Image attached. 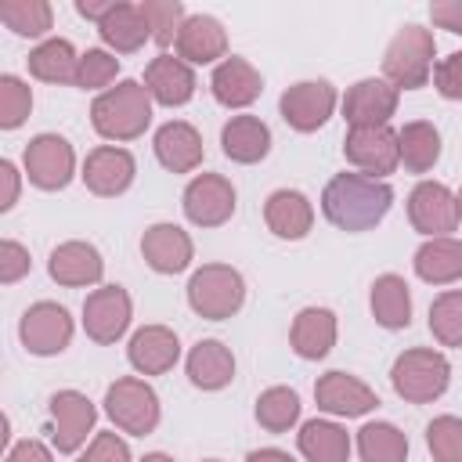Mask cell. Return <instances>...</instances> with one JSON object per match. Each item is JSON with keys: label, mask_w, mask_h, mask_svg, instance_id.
I'll use <instances>...</instances> for the list:
<instances>
[{"label": "cell", "mask_w": 462, "mask_h": 462, "mask_svg": "<svg viewBox=\"0 0 462 462\" xmlns=\"http://www.w3.org/2000/svg\"><path fill=\"white\" fill-rule=\"evenodd\" d=\"M97 32L112 54H134L144 47V40H152V29L144 22L141 4H130V0H119L108 11V18L97 25Z\"/></svg>", "instance_id": "31"}, {"label": "cell", "mask_w": 462, "mask_h": 462, "mask_svg": "<svg viewBox=\"0 0 462 462\" xmlns=\"http://www.w3.org/2000/svg\"><path fill=\"white\" fill-rule=\"evenodd\" d=\"M141 256L155 274H180L195 260V242L180 224L159 220L141 235Z\"/></svg>", "instance_id": "18"}, {"label": "cell", "mask_w": 462, "mask_h": 462, "mask_svg": "<svg viewBox=\"0 0 462 462\" xmlns=\"http://www.w3.org/2000/svg\"><path fill=\"white\" fill-rule=\"evenodd\" d=\"M119 0H76V11L87 18V22H94V25H101L105 18H108V11L116 7Z\"/></svg>", "instance_id": "49"}, {"label": "cell", "mask_w": 462, "mask_h": 462, "mask_svg": "<svg viewBox=\"0 0 462 462\" xmlns=\"http://www.w3.org/2000/svg\"><path fill=\"white\" fill-rule=\"evenodd\" d=\"M296 448L303 462H346L354 451V440L332 419H307L296 433Z\"/></svg>", "instance_id": "30"}, {"label": "cell", "mask_w": 462, "mask_h": 462, "mask_svg": "<svg viewBox=\"0 0 462 462\" xmlns=\"http://www.w3.org/2000/svg\"><path fill=\"white\" fill-rule=\"evenodd\" d=\"M180 206L195 227H220L235 217L238 195L224 173H195L180 195Z\"/></svg>", "instance_id": "12"}, {"label": "cell", "mask_w": 462, "mask_h": 462, "mask_svg": "<svg viewBox=\"0 0 462 462\" xmlns=\"http://www.w3.org/2000/svg\"><path fill=\"white\" fill-rule=\"evenodd\" d=\"M4 462H54V451H51L43 440L25 437V440H18V444H11V448H7Z\"/></svg>", "instance_id": "46"}, {"label": "cell", "mask_w": 462, "mask_h": 462, "mask_svg": "<svg viewBox=\"0 0 462 462\" xmlns=\"http://www.w3.org/2000/svg\"><path fill=\"white\" fill-rule=\"evenodd\" d=\"M105 415L116 422V430L130 437H148L162 419V404L152 383L137 375H123L105 390Z\"/></svg>", "instance_id": "6"}, {"label": "cell", "mask_w": 462, "mask_h": 462, "mask_svg": "<svg viewBox=\"0 0 462 462\" xmlns=\"http://www.w3.org/2000/svg\"><path fill=\"white\" fill-rule=\"evenodd\" d=\"M202 462H220V458H202Z\"/></svg>", "instance_id": "53"}, {"label": "cell", "mask_w": 462, "mask_h": 462, "mask_svg": "<svg viewBox=\"0 0 462 462\" xmlns=\"http://www.w3.org/2000/svg\"><path fill=\"white\" fill-rule=\"evenodd\" d=\"M130 318H134V303L123 285H97L83 300V332L101 346L123 339L130 328Z\"/></svg>", "instance_id": "14"}, {"label": "cell", "mask_w": 462, "mask_h": 462, "mask_svg": "<svg viewBox=\"0 0 462 462\" xmlns=\"http://www.w3.org/2000/svg\"><path fill=\"white\" fill-rule=\"evenodd\" d=\"M397 152H401L404 170L430 173L440 159V130L430 119H411L397 130Z\"/></svg>", "instance_id": "34"}, {"label": "cell", "mask_w": 462, "mask_h": 462, "mask_svg": "<svg viewBox=\"0 0 462 462\" xmlns=\"http://www.w3.org/2000/svg\"><path fill=\"white\" fill-rule=\"evenodd\" d=\"M245 303V278L231 263H202L188 278V307L206 321H227Z\"/></svg>", "instance_id": "4"}, {"label": "cell", "mask_w": 462, "mask_h": 462, "mask_svg": "<svg viewBox=\"0 0 462 462\" xmlns=\"http://www.w3.org/2000/svg\"><path fill=\"white\" fill-rule=\"evenodd\" d=\"M184 372H188V379H191L195 390H206V393L224 390L235 379V354L220 339H199L188 350Z\"/></svg>", "instance_id": "28"}, {"label": "cell", "mask_w": 462, "mask_h": 462, "mask_svg": "<svg viewBox=\"0 0 462 462\" xmlns=\"http://www.w3.org/2000/svg\"><path fill=\"white\" fill-rule=\"evenodd\" d=\"M0 22L14 32V36H29L40 40L51 32L54 25V7L47 0H4L0 4Z\"/></svg>", "instance_id": "37"}, {"label": "cell", "mask_w": 462, "mask_h": 462, "mask_svg": "<svg viewBox=\"0 0 462 462\" xmlns=\"http://www.w3.org/2000/svg\"><path fill=\"white\" fill-rule=\"evenodd\" d=\"M141 11H144V22L152 29V40L159 47L177 43V32H180V25L188 18L180 0H141Z\"/></svg>", "instance_id": "40"}, {"label": "cell", "mask_w": 462, "mask_h": 462, "mask_svg": "<svg viewBox=\"0 0 462 462\" xmlns=\"http://www.w3.org/2000/svg\"><path fill=\"white\" fill-rule=\"evenodd\" d=\"M47 274L65 285V289H87V285H97L101 274H105V260L97 253L94 242H83V238H69L61 245L51 249V260H47Z\"/></svg>", "instance_id": "19"}, {"label": "cell", "mask_w": 462, "mask_h": 462, "mask_svg": "<svg viewBox=\"0 0 462 462\" xmlns=\"http://www.w3.org/2000/svg\"><path fill=\"white\" fill-rule=\"evenodd\" d=\"M433 69H437L433 32L419 22L401 25L383 51V79H390L397 90H419L433 79Z\"/></svg>", "instance_id": "3"}, {"label": "cell", "mask_w": 462, "mask_h": 462, "mask_svg": "<svg viewBox=\"0 0 462 462\" xmlns=\"http://www.w3.org/2000/svg\"><path fill=\"white\" fill-rule=\"evenodd\" d=\"M209 90H213L217 105H224V108H249L263 94V76L249 58L227 54L220 65H213Z\"/></svg>", "instance_id": "20"}, {"label": "cell", "mask_w": 462, "mask_h": 462, "mask_svg": "<svg viewBox=\"0 0 462 462\" xmlns=\"http://www.w3.org/2000/svg\"><path fill=\"white\" fill-rule=\"evenodd\" d=\"M390 383H393V393L401 401L430 404V401L444 397V390L451 383V365L433 346H411V350L397 354V361L390 368Z\"/></svg>", "instance_id": "5"}, {"label": "cell", "mask_w": 462, "mask_h": 462, "mask_svg": "<svg viewBox=\"0 0 462 462\" xmlns=\"http://www.w3.org/2000/svg\"><path fill=\"white\" fill-rule=\"evenodd\" d=\"M314 401H318V408L325 415H336V419H361V415L375 411V404H379V397H375V390L368 383H361L357 375L339 372V368L318 375Z\"/></svg>", "instance_id": "15"}, {"label": "cell", "mask_w": 462, "mask_h": 462, "mask_svg": "<svg viewBox=\"0 0 462 462\" xmlns=\"http://www.w3.org/2000/svg\"><path fill=\"white\" fill-rule=\"evenodd\" d=\"M76 69H79V54L65 36H47L43 43H36L29 51V76H36L40 83H72L76 87Z\"/></svg>", "instance_id": "33"}, {"label": "cell", "mask_w": 462, "mask_h": 462, "mask_svg": "<svg viewBox=\"0 0 462 462\" xmlns=\"http://www.w3.org/2000/svg\"><path fill=\"white\" fill-rule=\"evenodd\" d=\"M144 87L152 94L155 105H166V108H180L195 97V69L188 61H180L177 54H159L148 61L144 69Z\"/></svg>", "instance_id": "24"}, {"label": "cell", "mask_w": 462, "mask_h": 462, "mask_svg": "<svg viewBox=\"0 0 462 462\" xmlns=\"http://www.w3.org/2000/svg\"><path fill=\"white\" fill-rule=\"evenodd\" d=\"M32 260H29V249L14 238H4L0 242V285H14L29 274Z\"/></svg>", "instance_id": "44"}, {"label": "cell", "mask_w": 462, "mask_h": 462, "mask_svg": "<svg viewBox=\"0 0 462 462\" xmlns=\"http://www.w3.org/2000/svg\"><path fill=\"white\" fill-rule=\"evenodd\" d=\"M245 462H296V458L282 448H256V451L245 455Z\"/></svg>", "instance_id": "50"}, {"label": "cell", "mask_w": 462, "mask_h": 462, "mask_svg": "<svg viewBox=\"0 0 462 462\" xmlns=\"http://www.w3.org/2000/svg\"><path fill=\"white\" fill-rule=\"evenodd\" d=\"M455 199H458V224H462V188H458V195H455Z\"/></svg>", "instance_id": "52"}, {"label": "cell", "mask_w": 462, "mask_h": 462, "mask_svg": "<svg viewBox=\"0 0 462 462\" xmlns=\"http://www.w3.org/2000/svg\"><path fill=\"white\" fill-rule=\"evenodd\" d=\"M343 155H346V162H350L357 173L383 180L386 173H393V170L401 166L397 130H390V126H375V130H346Z\"/></svg>", "instance_id": "16"}, {"label": "cell", "mask_w": 462, "mask_h": 462, "mask_svg": "<svg viewBox=\"0 0 462 462\" xmlns=\"http://www.w3.org/2000/svg\"><path fill=\"white\" fill-rule=\"evenodd\" d=\"M430 18H433V25L462 36V0H433L430 4Z\"/></svg>", "instance_id": "47"}, {"label": "cell", "mask_w": 462, "mask_h": 462, "mask_svg": "<svg viewBox=\"0 0 462 462\" xmlns=\"http://www.w3.org/2000/svg\"><path fill=\"white\" fill-rule=\"evenodd\" d=\"M336 105H339V94H336V87H332L328 79H300V83H292V87L278 97V112H282V119H285L296 134H314V130H321V126L332 119Z\"/></svg>", "instance_id": "11"}, {"label": "cell", "mask_w": 462, "mask_h": 462, "mask_svg": "<svg viewBox=\"0 0 462 462\" xmlns=\"http://www.w3.org/2000/svg\"><path fill=\"white\" fill-rule=\"evenodd\" d=\"M300 393L292 386H267L260 397H256V422L267 430V433H289L296 422H300Z\"/></svg>", "instance_id": "36"}, {"label": "cell", "mask_w": 462, "mask_h": 462, "mask_svg": "<svg viewBox=\"0 0 462 462\" xmlns=\"http://www.w3.org/2000/svg\"><path fill=\"white\" fill-rule=\"evenodd\" d=\"M357 455L361 462H408V437L393 422H365L357 430Z\"/></svg>", "instance_id": "35"}, {"label": "cell", "mask_w": 462, "mask_h": 462, "mask_svg": "<svg viewBox=\"0 0 462 462\" xmlns=\"http://www.w3.org/2000/svg\"><path fill=\"white\" fill-rule=\"evenodd\" d=\"M368 307H372L375 325H383L390 332L408 328L411 325V289H408V282L401 274H379L372 282Z\"/></svg>", "instance_id": "32"}, {"label": "cell", "mask_w": 462, "mask_h": 462, "mask_svg": "<svg viewBox=\"0 0 462 462\" xmlns=\"http://www.w3.org/2000/svg\"><path fill=\"white\" fill-rule=\"evenodd\" d=\"M0 180H4L0 213H7V209H14V202H18V188H22V173H18V166H14L11 159H0Z\"/></svg>", "instance_id": "48"}, {"label": "cell", "mask_w": 462, "mask_h": 462, "mask_svg": "<svg viewBox=\"0 0 462 462\" xmlns=\"http://www.w3.org/2000/svg\"><path fill=\"white\" fill-rule=\"evenodd\" d=\"M72 332H76L72 314H69L61 303H54V300H40V303L25 307V314H22V321H18V339H22V346H25L29 354H36V357H54V354H61V350L72 343Z\"/></svg>", "instance_id": "10"}, {"label": "cell", "mask_w": 462, "mask_h": 462, "mask_svg": "<svg viewBox=\"0 0 462 462\" xmlns=\"http://www.w3.org/2000/svg\"><path fill=\"white\" fill-rule=\"evenodd\" d=\"M173 47L188 65H220L227 58V32L213 14H188Z\"/></svg>", "instance_id": "23"}, {"label": "cell", "mask_w": 462, "mask_h": 462, "mask_svg": "<svg viewBox=\"0 0 462 462\" xmlns=\"http://www.w3.org/2000/svg\"><path fill=\"white\" fill-rule=\"evenodd\" d=\"M263 224L274 238H285V242H300L310 235L314 227V206L303 191L296 188H278L267 195L263 202Z\"/></svg>", "instance_id": "25"}, {"label": "cell", "mask_w": 462, "mask_h": 462, "mask_svg": "<svg viewBox=\"0 0 462 462\" xmlns=\"http://www.w3.org/2000/svg\"><path fill=\"white\" fill-rule=\"evenodd\" d=\"M430 332L440 346H462V289H444L430 303Z\"/></svg>", "instance_id": "38"}, {"label": "cell", "mask_w": 462, "mask_h": 462, "mask_svg": "<svg viewBox=\"0 0 462 462\" xmlns=\"http://www.w3.org/2000/svg\"><path fill=\"white\" fill-rule=\"evenodd\" d=\"M79 177H83L87 191H94V195H101V199H116V195H123V191L134 184L137 162H134V155H130L126 148H119V144H97L94 152H87Z\"/></svg>", "instance_id": "17"}, {"label": "cell", "mask_w": 462, "mask_h": 462, "mask_svg": "<svg viewBox=\"0 0 462 462\" xmlns=\"http://www.w3.org/2000/svg\"><path fill=\"white\" fill-rule=\"evenodd\" d=\"M220 148L231 162H242V166H253V162H263L267 152H271V126L260 119V116H231L220 130Z\"/></svg>", "instance_id": "27"}, {"label": "cell", "mask_w": 462, "mask_h": 462, "mask_svg": "<svg viewBox=\"0 0 462 462\" xmlns=\"http://www.w3.org/2000/svg\"><path fill=\"white\" fill-rule=\"evenodd\" d=\"M393 206V188L365 173H336L321 191V213L339 231H372Z\"/></svg>", "instance_id": "1"}, {"label": "cell", "mask_w": 462, "mask_h": 462, "mask_svg": "<svg viewBox=\"0 0 462 462\" xmlns=\"http://www.w3.org/2000/svg\"><path fill=\"white\" fill-rule=\"evenodd\" d=\"M116 76H119V58L105 47H87L79 54V69H76V87L79 90H108L116 87Z\"/></svg>", "instance_id": "39"}, {"label": "cell", "mask_w": 462, "mask_h": 462, "mask_svg": "<svg viewBox=\"0 0 462 462\" xmlns=\"http://www.w3.org/2000/svg\"><path fill=\"white\" fill-rule=\"evenodd\" d=\"M126 361L137 375H162L180 361V339L166 325H141L126 343Z\"/></svg>", "instance_id": "21"}, {"label": "cell", "mask_w": 462, "mask_h": 462, "mask_svg": "<svg viewBox=\"0 0 462 462\" xmlns=\"http://www.w3.org/2000/svg\"><path fill=\"white\" fill-rule=\"evenodd\" d=\"M426 448H430L433 462H462V419L437 415L426 426Z\"/></svg>", "instance_id": "42"}, {"label": "cell", "mask_w": 462, "mask_h": 462, "mask_svg": "<svg viewBox=\"0 0 462 462\" xmlns=\"http://www.w3.org/2000/svg\"><path fill=\"white\" fill-rule=\"evenodd\" d=\"M141 462H177V458H170L166 451H152V455H144Z\"/></svg>", "instance_id": "51"}, {"label": "cell", "mask_w": 462, "mask_h": 462, "mask_svg": "<svg viewBox=\"0 0 462 462\" xmlns=\"http://www.w3.org/2000/svg\"><path fill=\"white\" fill-rule=\"evenodd\" d=\"M22 166L32 188L61 191L76 177V152L61 134H36L22 152Z\"/></svg>", "instance_id": "7"}, {"label": "cell", "mask_w": 462, "mask_h": 462, "mask_svg": "<svg viewBox=\"0 0 462 462\" xmlns=\"http://www.w3.org/2000/svg\"><path fill=\"white\" fill-rule=\"evenodd\" d=\"M76 462H130V448L116 430H105L90 437V444L79 451Z\"/></svg>", "instance_id": "43"}, {"label": "cell", "mask_w": 462, "mask_h": 462, "mask_svg": "<svg viewBox=\"0 0 462 462\" xmlns=\"http://www.w3.org/2000/svg\"><path fill=\"white\" fill-rule=\"evenodd\" d=\"M152 152H155L159 166L170 170V173H191V170L202 166V155H206L202 134H199L188 119H170V123H162V126L155 130V137H152Z\"/></svg>", "instance_id": "22"}, {"label": "cell", "mask_w": 462, "mask_h": 462, "mask_svg": "<svg viewBox=\"0 0 462 462\" xmlns=\"http://www.w3.org/2000/svg\"><path fill=\"white\" fill-rule=\"evenodd\" d=\"M90 123L112 144L137 141L152 126V94H148V87L137 83V79H119L116 87H108L105 94L94 97Z\"/></svg>", "instance_id": "2"}, {"label": "cell", "mask_w": 462, "mask_h": 462, "mask_svg": "<svg viewBox=\"0 0 462 462\" xmlns=\"http://www.w3.org/2000/svg\"><path fill=\"white\" fill-rule=\"evenodd\" d=\"M397 101H401V90L390 79L365 76L354 87H346L339 108L350 130H375V126H390V119L397 116Z\"/></svg>", "instance_id": "9"}, {"label": "cell", "mask_w": 462, "mask_h": 462, "mask_svg": "<svg viewBox=\"0 0 462 462\" xmlns=\"http://www.w3.org/2000/svg\"><path fill=\"white\" fill-rule=\"evenodd\" d=\"M32 112V87L14 72L0 76V130H18Z\"/></svg>", "instance_id": "41"}, {"label": "cell", "mask_w": 462, "mask_h": 462, "mask_svg": "<svg viewBox=\"0 0 462 462\" xmlns=\"http://www.w3.org/2000/svg\"><path fill=\"white\" fill-rule=\"evenodd\" d=\"M47 415H51V448L58 455H76L87 437L94 433L97 422V408L87 393L79 390H58L47 401Z\"/></svg>", "instance_id": "8"}, {"label": "cell", "mask_w": 462, "mask_h": 462, "mask_svg": "<svg viewBox=\"0 0 462 462\" xmlns=\"http://www.w3.org/2000/svg\"><path fill=\"white\" fill-rule=\"evenodd\" d=\"M415 274L426 285H451L462 278V238H426L411 256Z\"/></svg>", "instance_id": "29"}, {"label": "cell", "mask_w": 462, "mask_h": 462, "mask_svg": "<svg viewBox=\"0 0 462 462\" xmlns=\"http://www.w3.org/2000/svg\"><path fill=\"white\" fill-rule=\"evenodd\" d=\"M336 336H339V321L328 307H303L289 328V343L303 361H321L336 346Z\"/></svg>", "instance_id": "26"}, {"label": "cell", "mask_w": 462, "mask_h": 462, "mask_svg": "<svg viewBox=\"0 0 462 462\" xmlns=\"http://www.w3.org/2000/svg\"><path fill=\"white\" fill-rule=\"evenodd\" d=\"M408 220L422 238H448L458 227V199L440 180H419L408 195Z\"/></svg>", "instance_id": "13"}, {"label": "cell", "mask_w": 462, "mask_h": 462, "mask_svg": "<svg viewBox=\"0 0 462 462\" xmlns=\"http://www.w3.org/2000/svg\"><path fill=\"white\" fill-rule=\"evenodd\" d=\"M433 87H437L440 97L462 101V51H455V54H448V58L437 61V69H433Z\"/></svg>", "instance_id": "45"}]
</instances>
